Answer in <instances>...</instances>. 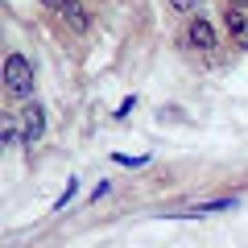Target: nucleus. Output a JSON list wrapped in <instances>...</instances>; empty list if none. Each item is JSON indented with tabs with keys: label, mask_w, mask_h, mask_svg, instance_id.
<instances>
[{
	"label": "nucleus",
	"mask_w": 248,
	"mask_h": 248,
	"mask_svg": "<svg viewBox=\"0 0 248 248\" xmlns=\"http://www.w3.org/2000/svg\"><path fill=\"white\" fill-rule=\"evenodd\" d=\"M232 4H236V9H248V0H232Z\"/></svg>",
	"instance_id": "obj_8"
},
{
	"label": "nucleus",
	"mask_w": 248,
	"mask_h": 248,
	"mask_svg": "<svg viewBox=\"0 0 248 248\" xmlns=\"http://www.w3.org/2000/svg\"><path fill=\"white\" fill-rule=\"evenodd\" d=\"M4 145H21V128L13 116H4Z\"/></svg>",
	"instance_id": "obj_6"
},
{
	"label": "nucleus",
	"mask_w": 248,
	"mask_h": 248,
	"mask_svg": "<svg viewBox=\"0 0 248 248\" xmlns=\"http://www.w3.org/2000/svg\"><path fill=\"white\" fill-rule=\"evenodd\" d=\"M58 17L66 21L75 33H87L91 29V17H87V9H83V0H58Z\"/></svg>",
	"instance_id": "obj_3"
},
{
	"label": "nucleus",
	"mask_w": 248,
	"mask_h": 248,
	"mask_svg": "<svg viewBox=\"0 0 248 248\" xmlns=\"http://www.w3.org/2000/svg\"><path fill=\"white\" fill-rule=\"evenodd\" d=\"M223 25L232 29V37H236V46L240 50H248V9H223Z\"/></svg>",
	"instance_id": "obj_4"
},
{
	"label": "nucleus",
	"mask_w": 248,
	"mask_h": 248,
	"mask_svg": "<svg viewBox=\"0 0 248 248\" xmlns=\"http://www.w3.org/2000/svg\"><path fill=\"white\" fill-rule=\"evenodd\" d=\"M4 87L17 99L33 95V66L25 62V54H9V58H4Z\"/></svg>",
	"instance_id": "obj_1"
},
{
	"label": "nucleus",
	"mask_w": 248,
	"mask_h": 248,
	"mask_svg": "<svg viewBox=\"0 0 248 248\" xmlns=\"http://www.w3.org/2000/svg\"><path fill=\"white\" fill-rule=\"evenodd\" d=\"M170 4H174L178 13H190V9H195V0H170Z\"/></svg>",
	"instance_id": "obj_7"
},
{
	"label": "nucleus",
	"mask_w": 248,
	"mask_h": 248,
	"mask_svg": "<svg viewBox=\"0 0 248 248\" xmlns=\"http://www.w3.org/2000/svg\"><path fill=\"white\" fill-rule=\"evenodd\" d=\"M186 37H190L195 50H215V29H211V21H207V17H190Z\"/></svg>",
	"instance_id": "obj_5"
},
{
	"label": "nucleus",
	"mask_w": 248,
	"mask_h": 248,
	"mask_svg": "<svg viewBox=\"0 0 248 248\" xmlns=\"http://www.w3.org/2000/svg\"><path fill=\"white\" fill-rule=\"evenodd\" d=\"M42 133H46V108L42 104H25V112H21V145L33 149V145L42 141Z\"/></svg>",
	"instance_id": "obj_2"
}]
</instances>
